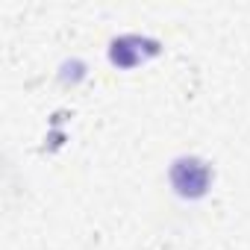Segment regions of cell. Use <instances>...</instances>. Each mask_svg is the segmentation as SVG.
<instances>
[{"mask_svg":"<svg viewBox=\"0 0 250 250\" xmlns=\"http://www.w3.org/2000/svg\"><path fill=\"white\" fill-rule=\"evenodd\" d=\"M171 180L183 197H200L209 186V168L200 159H180L171 171Z\"/></svg>","mask_w":250,"mask_h":250,"instance_id":"6da1fadb","label":"cell"}]
</instances>
